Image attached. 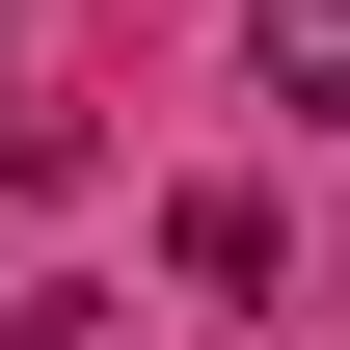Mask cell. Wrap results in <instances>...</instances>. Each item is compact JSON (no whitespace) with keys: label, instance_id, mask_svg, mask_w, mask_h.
<instances>
[{"label":"cell","instance_id":"1","mask_svg":"<svg viewBox=\"0 0 350 350\" xmlns=\"http://www.w3.org/2000/svg\"><path fill=\"white\" fill-rule=\"evenodd\" d=\"M243 81L297 108V135H350V0H243Z\"/></svg>","mask_w":350,"mask_h":350},{"label":"cell","instance_id":"2","mask_svg":"<svg viewBox=\"0 0 350 350\" xmlns=\"http://www.w3.org/2000/svg\"><path fill=\"white\" fill-rule=\"evenodd\" d=\"M162 269H189V297H269L297 243H269V189H162Z\"/></svg>","mask_w":350,"mask_h":350},{"label":"cell","instance_id":"3","mask_svg":"<svg viewBox=\"0 0 350 350\" xmlns=\"http://www.w3.org/2000/svg\"><path fill=\"white\" fill-rule=\"evenodd\" d=\"M27 350H81V323H27Z\"/></svg>","mask_w":350,"mask_h":350}]
</instances>
